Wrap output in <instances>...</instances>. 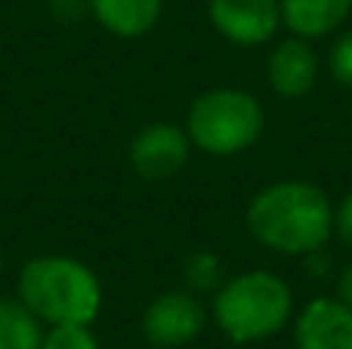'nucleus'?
<instances>
[{
    "label": "nucleus",
    "mask_w": 352,
    "mask_h": 349,
    "mask_svg": "<svg viewBox=\"0 0 352 349\" xmlns=\"http://www.w3.org/2000/svg\"><path fill=\"white\" fill-rule=\"evenodd\" d=\"M334 226H337V232H340V238L352 245V192L343 198L340 210H337V216H334Z\"/></svg>",
    "instance_id": "nucleus-15"
},
{
    "label": "nucleus",
    "mask_w": 352,
    "mask_h": 349,
    "mask_svg": "<svg viewBox=\"0 0 352 349\" xmlns=\"http://www.w3.org/2000/svg\"><path fill=\"white\" fill-rule=\"evenodd\" d=\"M41 349H99V344L87 325H53Z\"/></svg>",
    "instance_id": "nucleus-13"
},
{
    "label": "nucleus",
    "mask_w": 352,
    "mask_h": 349,
    "mask_svg": "<svg viewBox=\"0 0 352 349\" xmlns=\"http://www.w3.org/2000/svg\"><path fill=\"white\" fill-rule=\"evenodd\" d=\"M0 263H3V257H0Z\"/></svg>",
    "instance_id": "nucleus-17"
},
{
    "label": "nucleus",
    "mask_w": 352,
    "mask_h": 349,
    "mask_svg": "<svg viewBox=\"0 0 352 349\" xmlns=\"http://www.w3.org/2000/svg\"><path fill=\"white\" fill-rule=\"evenodd\" d=\"M337 297H340L346 306H352V263L340 272V282H337Z\"/></svg>",
    "instance_id": "nucleus-16"
},
{
    "label": "nucleus",
    "mask_w": 352,
    "mask_h": 349,
    "mask_svg": "<svg viewBox=\"0 0 352 349\" xmlns=\"http://www.w3.org/2000/svg\"><path fill=\"white\" fill-rule=\"evenodd\" d=\"M19 300L50 325H90L102 309V284L72 257H34L19 272Z\"/></svg>",
    "instance_id": "nucleus-2"
},
{
    "label": "nucleus",
    "mask_w": 352,
    "mask_h": 349,
    "mask_svg": "<svg viewBox=\"0 0 352 349\" xmlns=\"http://www.w3.org/2000/svg\"><path fill=\"white\" fill-rule=\"evenodd\" d=\"M291 288L272 272H244L219 288L213 315L223 334L235 344L266 340L291 319Z\"/></svg>",
    "instance_id": "nucleus-3"
},
{
    "label": "nucleus",
    "mask_w": 352,
    "mask_h": 349,
    "mask_svg": "<svg viewBox=\"0 0 352 349\" xmlns=\"http://www.w3.org/2000/svg\"><path fill=\"white\" fill-rule=\"evenodd\" d=\"M328 65H331V74H334L337 84H343L352 90V31H346V34L331 47Z\"/></svg>",
    "instance_id": "nucleus-14"
},
{
    "label": "nucleus",
    "mask_w": 352,
    "mask_h": 349,
    "mask_svg": "<svg viewBox=\"0 0 352 349\" xmlns=\"http://www.w3.org/2000/svg\"><path fill=\"white\" fill-rule=\"evenodd\" d=\"M248 229L260 245L281 254H312L334 229L331 201L318 185L275 183L263 189L248 207Z\"/></svg>",
    "instance_id": "nucleus-1"
},
{
    "label": "nucleus",
    "mask_w": 352,
    "mask_h": 349,
    "mask_svg": "<svg viewBox=\"0 0 352 349\" xmlns=\"http://www.w3.org/2000/svg\"><path fill=\"white\" fill-rule=\"evenodd\" d=\"M105 31L118 37H142L161 16V0H87Z\"/></svg>",
    "instance_id": "nucleus-11"
},
{
    "label": "nucleus",
    "mask_w": 352,
    "mask_h": 349,
    "mask_svg": "<svg viewBox=\"0 0 352 349\" xmlns=\"http://www.w3.org/2000/svg\"><path fill=\"white\" fill-rule=\"evenodd\" d=\"M186 133L192 146L207 155H238L263 133V109L250 93L241 90L201 93L188 109Z\"/></svg>",
    "instance_id": "nucleus-4"
},
{
    "label": "nucleus",
    "mask_w": 352,
    "mask_h": 349,
    "mask_svg": "<svg viewBox=\"0 0 352 349\" xmlns=\"http://www.w3.org/2000/svg\"><path fill=\"white\" fill-rule=\"evenodd\" d=\"M318 78V59L312 47L303 37H291V41L278 43L275 53L269 56V84L275 93L294 99L312 90Z\"/></svg>",
    "instance_id": "nucleus-9"
},
{
    "label": "nucleus",
    "mask_w": 352,
    "mask_h": 349,
    "mask_svg": "<svg viewBox=\"0 0 352 349\" xmlns=\"http://www.w3.org/2000/svg\"><path fill=\"white\" fill-rule=\"evenodd\" d=\"M297 349H352V306L318 297L300 313Z\"/></svg>",
    "instance_id": "nucleus-8"
},
{
    "label": "nucleus",
    "mask_w": 352,
    "mask_h": 349,
    "mask_svg": "<svg viewBox=\"0 0 352 349\" xmlns=\"http://www.w3.org/2000/svg\"><path fill=\"white\" fill-rule=\"evenodd\" d=\"M41 319L22 300H0V349H41Z\"/></svg>",
    "instance_id": "nucleus-12"
},
{
    "label": "nucleus",
    "mask_w": 352,
    "mask_h": 349,
    "mask_svg": "<svg viewBox=\"0 0 352 349\" xmlns=\"http://www.w3.org/2000/svg\"><path fill=\"white\" fill-rule=\"evenodd\" d=\"M281 19L297 37H322L346 22L352 0H278Z\"/></svg>",
    "instance_id": "nucleus-10"
},
{
    "label": "nucleus",
    "mask_w": 352,
    "mask_h": 349,
    "mask_svg": "<svg viewBox=\"0 0 352 349\" xmlns=\"http://www.w3.org/2000/svg\"><path fill=\"white\" fill-rule=\"evenodd\" d=\"M188 152H192V139L186 130L173 127V124H152L136 133L130 142V164L142 179H170L186 167Z\"/></svg>",
    "instance_id": "nucleus-5"
},
{
    "label": "nucleus",
    "mask_w": 352,
    "mask_h": 349,
    "mask_svg": "<svg viewBox=\"0 0 352 349\" xmlns=\"http://www.w3.org/2000/svg\"><path fill=\"white\" fill-rule=\"evenodd\" d=\"M210 22L223 37L244 47L266 43L281 22L278 0H210Z\"/></svg>",
    "instance_id": "nucleus-7"
},
{
    "label": "nucleus",
    "mask_w": 352,
    "mask_h": 349,
    "mask_svg": "<svg viewBox=\"0 0 352 349\" xmlns=\"http://www.w3.org/2000/svg\"><path fill=\"white\" fill-rule=\"evenodd\" d=\"M201 331H204V309L192 294H182V291L161 294L142 315V334L148 344L161 349L192 344Z\"/></svg>",
    "instance_id": "nucleus-6"
}]
</instances>
